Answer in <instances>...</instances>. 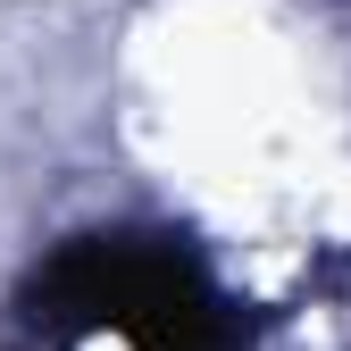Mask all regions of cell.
Listing matches in <instances>:
<instances>
[{"instance_id":"1","label":"cell","mask_w":351,"mask_h":351,"mask_svg":"<svg viewBox=\"0 0 351 351\" xmlns=\"http://www.w3.org/2000/svg\"><path fill=\"white\" fill-rule=\"evenodd\" d=\"M59 301L101 318V326H117L143 351H234L243 343L226 301L176 251H151V243H84V251H67Z\"/></svg>"}]
</instances>
